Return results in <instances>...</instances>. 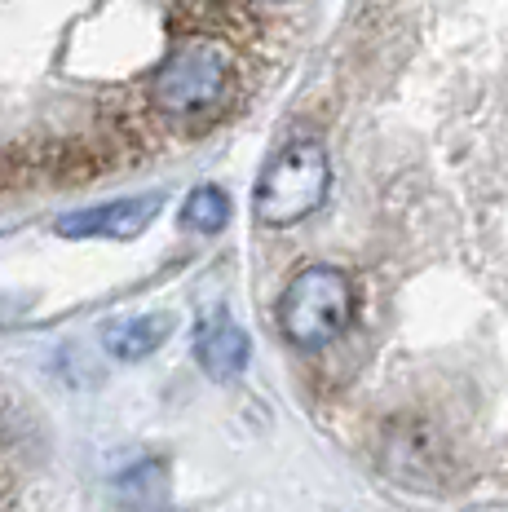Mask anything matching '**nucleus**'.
<instances>
[{"label": "nucleus", "instance_id": "nucleus-2", "mask_svg": "<svg viewBox=\"0 0 508 512\" xmlns=\"http://www.w3.org/2000/svg\"><path fill=\"white\" fill-rule=\"evenodd\" d=\"M332 190V159L319 137H292L283 151H274V159L261 173L257 190H252V212L261 226H296V221L314 217L327 204Z\"/></svg>", "mask_w": 508, "mask_h": 512}, {"label": "nucleus", "instance_id": "nucleus-5", "mask_svg": "<svg viewBox=\"0 0 508 512\" xmlns=\"http://www.w3.org/2000/svg\"><path fill=\"white\" fill-rule=\"evenodd\" d=\"M160 195H133V199H111V204H93L80 212L58 217L62 239H137L155 217H160Z\"/></svg>", "mask_w": 508, "mask_h": 512}, {"label": "nucleus", "instance_id": "nucleus-3", "mask_svg": "<svg viewBox=\"0 0 508 512\" xmlns=\"http://www.w3.org/2000/svg\"><path fill=\"white\" fill-rule=\"evenodd\" d=\"M354 314L358 287L336 265H310L279 296V332L296 349H327L349 332Z\"/></svg>", "mask_w": 508, "mask_h": 512}, {"label": "nucleus", "instance_id": "nucleus-6", "mask_svg": "<svg viewBox=\"0 0 508 512\" xmlns=\"http://www.w3.org/2000/svg\"><path fill=\"white\" fill-rule=\"evenodd\" d=\"M252 340L226 305H208L195 323V358L213 380H235L248 367Z\"/></svg>", "mask_w": 508, "mask_h": 512}, {"label": "nucleus", "instance_id": "nucleus-4", "mask_svg": "<svg viewBox=\"0 0 508 512\" xmlns=\"http://www.w3.org/2000/svg\"><path fill=\"white\" fill-rule=\"evenodd\" d=\"M380 460H385L389 477L407 482L411 490H438L447 482L451 451L442 433L425 420H394L380 442Z\"/></svg>", "mask_w": 508, "mask_h": 512}, {"label": "nucleus", "instance_id": "nucleus-1", "mask_svg": "<svg viewBox=\"0 0 508 512\" xmlns=\"http://www.w3.org/2000/svg\"><path fill=\"white\" fill-rule=\"evenodd\" d=\"M230 93H235V62L213 36L177 40L151 76V102L168 120H204L230 102Z\"/></svg>", "mask_w": 508, "mask_h": 512}, {"label": "nucleus", "instance_id": "nucleus-8", "mask_svg": "<svg viewBox=\"0 0 508 512\" xmlns=\"http://www.w3.org/2000/svg\"><path fill=\"white\" fill-rule=\"evenodd\" d=\"M230 221V195L221 186H199L190 190L186 208H182V226L199 230V234H217Z\"/></svg>", "mask_w": 508, "mask_h": 512}, {"label": "nucleus", "instance_id": "nucleus-7", "mask_svg": "<svg viewBox=\"0 0 508 512\" xmlns=\"http://www.w3.org/2000/svg\"><path fill=\"white\" fill-rule=\"evenodd\" d=\"M173 336V314H129L102 323V345L120 362H142L151 358L164 340Z\"/></svg>", "mask_w": 508, "mask_h": 512}]
</instances>
